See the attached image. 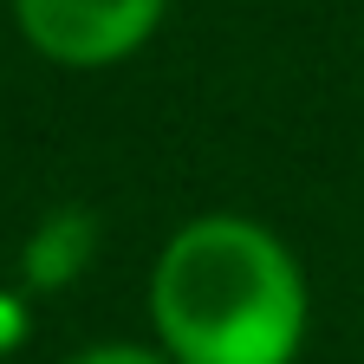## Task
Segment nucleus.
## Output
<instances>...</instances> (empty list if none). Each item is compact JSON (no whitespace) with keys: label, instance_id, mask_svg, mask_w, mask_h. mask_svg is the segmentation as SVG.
<instances>
[{"label":"nucleus","instance_id":"obj_3","mask_svg":"<svg viewBox=\"0 0 364 364\" xmlns=\"http://www.w3.org/2000/svg\"><path fill=\"white\" fill-rule=\"evenodd\" d=\"M91 247H98V221L85 208H53L33 235H26V254H20V273L33 293H59L72 287L78 273L91 267Z\"/></svg>","mask_w":364,"mask_h":364},{"label":"nucleus","instance_id":"obj_1","mask_svg":"<svg viewBox=\"0 0 364 364\" xmlns=\"http://www.w3.org/2000/svg\"><path fill=\"white\" fill-rule=\"evenodd\" d=\"M150 332L169 364H299L312 338L306 267L241 208L189 215L150 267Z\"/></svg>","mask_w":364,"mask_h":364},{"label":"nucleus","instance_id":"obj_4","mask_svg":"<svg viewBox=\"0 0 364 364\" xmlns=\"http://www.w3.org/2000/svg\"><path fill=\"white\" fill-rule=\"evenodd\" d=\"M59 364H169V358L156 345H144V338H105V345H85V351H72Z\"/></svg>","mask_w":364,"mask_h":364},{"label":"nucleus","instance_id":"obj_5","mask_svg":"<svg viewBox=\"0 0 364 364\" xmlns=\"http://www.w3.org/2000/svg\"><path fill=\"white\" fill-rule=\"evenodd\" d=\"M26 338V299L20 293H0V351H14Z\"/></svg>","mask_w":364,"mask_h":364},{"label":"nucleus","instance_id":"obj_2","mask_svg":"<svg viewBox=\"0 0 364 364\" xmlns=\"http://www.w3.org/2000/svg\"><path fill=\"white\" fill-rule=\"evenodd\" d=\"M169 0H14V26L46 65L105 72L156 39Z\"/></svg>","mask_w":364,"mask_h":364}]
</instances>
